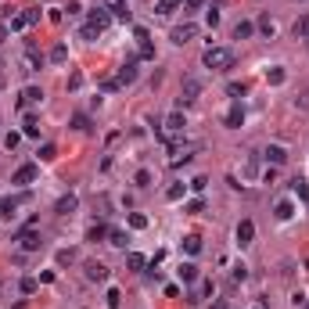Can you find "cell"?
I'll list each match as a JSON object with an SVG mask.
<instances>
[{
  "label": "cell",
  "mask_w": 309,
  "mask_h": 309,
  "mask_svg": "<svg viewBox=\"0 0 309 309\" xmlns=\"http://www.w3.org/2000/svg\"><path fill=\"white\" fill-rule=\"evenodd\" d=\"M202 65L205 69H230L234 65V51L230 47H208L202 54Z\"/></svg>",
  "instance_id": "1"
},
{
  "label": "cell",
  "mask_w": 309,
  "mask_h": 309,
  "mask_svg": "<svg viewBox=\"0 0 309 309\" xmlns=\"http://www.w3.org/2000/svg\"><path fill=\"white\" fill-rule=\"evenodd\" d=\"M36 22H40V7H25L22 15L11 18V25H7V29H29V25H36Z\"/></svg>",
  "instance_id": "2"
},
{
  "label": "cell",
  "mask_w": 309,
  "mask_h": 309,
  "mask_svg": "<svg viewBox=\"0 0 309 309\" xmlns=\"http://www.w3.org/2000/svg\"><path fill=\"white\" fill-rule=\"evenodd\" d=\"M198 94H202V83H198V79H184V86H180V104H194Z\"/></svg>",
  "instance_id": "3"
},
{
  "label": "cell",
  "mask_w": 309,
  "mask_h": 309,
  "mask_svg": "<svg viewBox=\"0 0 309 309\" xmlns=\"http://www.w3.org/2000/svg\"><path fill=\"white\" fill-rule=\"evenodd\" d=\"M184 112H172L169 119H166V130H162V137H180V133H184Z\"/></svg>",
  "instance_id": "4"
},
{
  "label": "cell",
  "mask_w": 309,
  "mask_h": 309,
  "mask_svg": "<svg viewBox=\"0 0 309 309\" xmlns=\"http://www.w3.org/2000/svg\"><path fill=\"white\" fill-rule=\"evenodd\" d=\"M198 36V25H176V29H172V43H176V47H184V43H190Z\"/></svg>",
  "instance_id": "5"
},
{
  "label": "cell",
  "mask_w": 309,
  "mask_h": 309,
  "mask_svg": "<svg viewBox=\"0 0 309 309\" xmlns=\"http://www.w3.org/2000/svg\"><path fill=\"white\" fill-rule=\"evenodd\" d=\"M43 101V90L40 86H25L22 94H18V108H29V104H40Z\"/></svg>",
  "instance_id": "6"
},
{
  "label": "cell",
  "mask_w": 309,
  "mask_h": 309,
  "mask_svg": "<svg viewBox=\"0 0 309 309\" xmlns=\"http://www.w3.org/2000/svg\"><path fill=\"white\" fill-rule=\"evenodd\" d=\"M262 158L274 162V166H284V162H288V148H284V144H270V148L262 151Z\"/></svg>",
  "instance_id": "7"
},
{
  "label": "cell",
  "mask_w": 309,
  "mask_h": 309,
  "mask_svg": "<svg viewBox=\"0 0 309 309\" xmlns=\"http://www.w3.org/2000/svg\"><path fill=\"white\" fill-rule=\"evenodd\" d=\"M252 238H256V223H252V220H241L238 223V244L244 248V244H252Z\"/></svg>",
  "instance_id": "8"
},
{
  "label": "cell",
  "mask_w": 309,
  "mask_h": 309,
  "mask_svg": "<svg viewBox=\"0 0 309 309\" xmlns=\"http://www.w3.org/2000/svg\"><path fill=\"white\" fill-rule=\"evenodd\" d=\"M40 234H36V230H22V234H18V244H22V248L25 252H36V248H40Z\"/></svg>",
  "instance_id": "9"
},
{
  "label": "cell",
  "mask_w": 309,
  "mask_h": 309,
  "mask_svg": "<svg viewBox=\"0 0 309 309\" xmlns=\"http://www.w3.org/2000/svg\"><path fill=\"white\" fill-rule=\"evenodd\" d=\"M86 280L104 284V280H108V266H104V262H86Z\"/></svg>",
  "instance_id": "10"
},
{
  "label": "cell",
  "mask_w": 309,
  "mask_h": 309,
  "mask_svg": "<svg viewBox=\"0 0 309 309\" xmlns=\"http://www.w3.org/2000/svg\"><path fill=\"white\" fill-rule=\"evenodd\" d=\"M33 180H36V166H22V169H15L11 184H18V187H25V184H33Z\"/></svg>",
  "instance_id": "11"
},
{
  "label": "cell",
  "mask_w": 309,
  "mask_h": 309,
  "mask_svg": "<svg viewBox=\"0 0 309 309\" xmlns=\"http://www.w3.org/2000/svg\"><path fill=\"white\" fill-rule=\"evenodd\" d=\"M190 151H194V148H184V144H172L169 166H180V162H190Z\"/></svg>",
  "instance_id": "12"
},
{
  "label": "cell",
  "mask_w": 309,
  "mask_h": 309,
  "mask_svg": "<svg viewBox=\"0 0 309 309\" xmlns=\"http://www.w3.org/2000/svg\"><path fill=\"white\" fill-rule=\"evenodd\" d=\"M79 205V198L76 194H65V198H58V205H54V212H58V216H69L72 212V208H76Z\"/></svg>",
  "instance_id": "13"
},
{
  "label": "cell",
  "mask_w": 309,
  "mask_h": 309,
  "mask_svg": "<svg viewBox=\"0 0 309 309\" xmlns=\"http://www.w3.org/2000/svg\"><path fill=\"white\" fill-rule=\"evenodd\" d=\"M226 126H230V130H238V126H244V108H241V104H234L230 112H226Z\"/></svg>",
  "instance_id": "14"
},
{
  "label": "cell",
  "mask_w": 309,
  "mask_h": 309,
  "mask_svg": "<svg viewBox=\"0 0 309 309\" xmlns=\"http://www.w3.org/2000/svg\"><path fill=\"white\" fill-rule=\"evenodd\" d=\"M292 194L298 198V202L309 205V184H306V180H292Z\"/></svg>",
  "instance_id": "15"
},
{
  "label": "cell",
  "mask_w": 309,
  "mask_h": 309,
  "mask_svg": "<svg viewBox=\"0 0 309 309\" xmlns=\"http://www.w3.org/2000/svg\"><path fill=\"white\" fill-rule=\"evenodd\" d=\"M25 198H7V202H0V216H7V220H11V216L18 212V205H22Z\"/></svg>",
  "instance_id": "16"
},
{
  "label": "cell",
  "mask_w": 309,
  "mask_h": 309,
  "mask_svg": "<svg viewBox=\"0 0 309 309\" xmlns=\"http://www.w3.org/2000/svg\"><path fill=\"white\" fill-rule=\"evenodd\" d=\"M133 79H137V65H133V61H126V65L119 69V83L126 86V83H133Z\"/></svg>",
  "instance_id": "17"
},
{
  "label": "cell",
  "mask_w": 309,
  "mask_h": 309,
  "mask_svg": "<svg viewBox=\"0 0 309 309\" xmlns=\"http://www.w3.org/2000/svg\"><path fill=\"white\" fill-rule=\"evenodd\" d=\"M184 252L187 256H198V252H202V238H198V234H187L184 238Z\"/></svg>",
  "instance_id": "18"
},
{
  "label": "cell",
  "mask_w": 309,
  "mask_h": 309,
  "mask_svg": "<svg viewBox=\"0 0 309 309\" xmlns=\"http://www.w3.org/2000/svg\"><path fill=\"white\" fill-rule=\"evenodd\" d=\"M180 280H184V284H194L198 280V266L194 262H184V266H180Z\"/></svg>",
  "instance_id": "19"
},
{
  "label": "cell",
  "mask_w": 309,
  "mask_h": 309,
  "mask_svg": "<svg viewBox=\"0 0 309 309\" xmlns=\"http://www.w3.org/2000/svg\"><path fill=\"white\" fill-rule=\"evenodd\" d=\"M104 11L119 15V18H130V11H126V0H104Z\"/></svg>",
  "instance_id": "20"
},
{
  "label": "cell",
  "mask_w": 309,
  "mask_h": 309,
  "mask_svg": "<svg viewBox=\"0 0 309 309\" xmlns=\"http://www.w3.org/2000/svg\"><path fill=\"white\" fill-rule=\"evenodd\" d=\"M284 79H288V72L280 69V65H274V69L266 72V83H270V86H280V83H284Z\"/></svg>",
  "instance_id": "21"
},
{
  "label": "cell",
  "mask_w": 309,
  "mask_h": 309,
  "mask_svg": "<svg viewBox=\"0 0 309 309\" xmlns=\"http://www.w3.org/2000/svg\"><path fill=\"white\" fill-rule=\"evenodd\" d=\"M252 33H256V25H252V22H238V25H234V40H248Z\"/></svg>",
  "instance_id": "22"
},
{
  "label": "cell",
  "mask_w": 309,
  "mask_h": 309,
  "mask_svg": "<svg viewBox=\"0 0 309 309\" xmlns=\"http://www.w3.org/2000/svg\"><path fill=\"white\" fill-rule=\"evenodd\" d=\"M90 25H94L97 33H104L108 29V15L104 11H90Z\"/></svg>",
  "instance_id": "23"
},
{
  "label": "cell",
  "mask_w": 309,
  "mask_h": 309,
  "mask_svg": "<svg viewBox=\"0 0 309 309\" xmlns=\"http://www.w3.org/2000/svg\"><path fill=\"white\" fill-rule=\"evenodd\" d=\"M295 40H309V15H302L295 22Z\"/></svg>",
  "instance_id": "24"
},
{
  "label": "cell",
  "mask_w": 309,
  "mask_h": 309,
  "mask_svg": "<svg viewBox=\"0 0 309 309\" xmlns=\"http://www.w3.org/2000/svg\"><path fill=\"white\" fill-rule=\"evenodd\" d=\"M101 238H108V226H104V223H94V226L86 230V241H101Z\"/></svg>",
  "instance_id": "25"
},
{
  "label": "cell",
  "mask_w": 309,
  "mask_h": 309,
  "mask_svg": "<svg viewBox=\"0 0 309 309\" xmlns=\"http://www.w3.org/2000/svg\"><path fill=\"white\" fill-rule=\"evenodd\" d=\"M126 266H130V270H144V266H148V259H144L140 252H130V256H126Z\"/></svg>",
  "instance_id": "26"
},
{
  "label": "cell",
  "mask_w": 309,
  "mask_h": 309,
  "mask_svg": "<svg viewBox=\"0 0 309 309\" xmlns=\"http://www.w3.org/2000/svg\"><path fill=\"white\" fill-rule=\"evenodd\" d=\"M65 58H69V47H65V43H54V51H51V61H54V65H61Z\"/></svg>",
  "instance_id": "27"
},
{
  "label": "cell",
  "mask_w": 309,
  "mask_h": 309,
  "mask_svg": "<svg viewBox=\"0 0 309 309\" xmlns=\"http://www.w3.org/2000/svg\"><path fill=\"white\" fill-rule=\"evenodd\" d=\"M176 7H180V0H158V4H154V11H158V15H172Z\"/></svg>",
  "instance_id": "28"
},
{
  "label": "cell",
  "mask_w": 309,
  "mask_h": 309,
  "mask_svg": "<svg viewBox=\"0 0 309 309\" xmlns=\"http://www.w3.org/2000/svg\"><path fill=\"white\" fill-rule=\"evenodd\" d=\"M274 212H277V220H292V216H295V205L292 202H280Z\"/></svg>",
  "instance_id": "29"
},
{
  "label": "cell",
  "mask_w": 309,
  "mask_h": 309,
  "mask_svg": "<svg viewBox=\"0 0 309 309\" xmlns=\"http://www.w3.org/2000/svg\"><path fill=\"white\" fill-rule=\"evenodd\" d=\"M25 137H40V122H36V115H25Z\"/></svg>",
  "instance_id": "30"
},
{
  "label": "cell",
  "mask_w": 309,
  "mask_h": 309,
  "mask_svg": "<svg viewBox=\"0 0 309 309\" xmlns=\"http://www.w3.org/2000/svg\"><path fill=\"white\" fill-rule=\"evenodd\" d=\"M108 244H115V248H126V234H122V230H108Z\"/></svg>",
  "instance_id": "31"
},
{
  "label": "cell",
  "mask_w": 309,
  "mask_h": 309,
  "mask_svg": "<svg viewBox=\"0 0 309 309\" xmlns=\"http://www.w3.org/2000/svg\"><path fill=\"white\" fill-rule=\"evenodd\" d=\"M244 176H248V180H256V176H259V158H256V154H252L248 166H244Z\"/></svg>",
  "instance_id": "32"
},
{
  "label": "cell",
  "mask_w": 309,
  "mask_h": 309,
  "mask_svg": "<svg viewBox=\"0 0 309 309\" xmlns=\"http://www.w3.org/2000/svg\"><path fill=\"white\" fill-rule=\"evenodd\" d=\"M79 36H83V40H86V43H94V40H97V36H101V33H97V29H94V25H90V22H86V25H83V29H79Z\"/></svg>",
  "instance_id": "33"
},
{
  "label": "cell",
  "mask_w": 309,
  "mask_h": 309,
  "mask_svg": "<svg viewBox=\"0 0 309 309\" xmlns=\"http://www.w3.org/2000/svg\"><path fill=\"white\" fill-rule=\"evenodd\" d=\"M166 198H169V202H180V198H184V184H172L166 190Z\"/></svg>",
  "instance_id": "34"
},
{
  "label": "cell",
  "mask_w": 309,
  "mask_h": 309,
  "mask_svg": "<svg viewBox=\"0 0 309 309\" xmlns=\"http://www.w3.org/2000/svg\"><path fill=\"white\" fill-rule=\"evenodd\" d=\"M130 226H133V230H144V226H148V216L133 212V216H130Z\"/></svg>",
  "instance_id": "35"
},
{
  "label": "cell",
  "mask_w": 309,
  "mask_h": 309,
  "mask_svg": "<svg viewBox=\"0 0 309 309\" xmlns=\"http://www.w3.org/2000/svg\"><path fill=\"white\" fill-rule=\"evenodd\" d=\"M295 108L298 112H309V90H302V94L295 97Z\"/></svg>",
  "instance_id": "36"
},
{
  "label": "cell",
  "mask_w": 309,
  "mask_h": 309,
  "mask_svg": "<svg viewBox=\"0 0 309 309\" xmlns=\"http://www.w3.org/2000/svg\"><path fill=\"white\" fill-rule=\"evenodd\" d=\"M101 86L108 90V94H115V90H122V83H119V76H115V79H101Z\"/></svg>",
  "instance_id": "37"
},
{
  "label": "cell",
  "mask_w": 309,
  "mask_h": 309,
  "mask_svg": "<svg viewBox=\"0 0 309 309\" xmlns=\"http://www.w3.org/2000/svg\"><path fill=\"white\" fill-rule=\"evenodd\" d=\"M248 277V266H244V262H234V280H244Z\"/></svg>",
  "instance_id": "38"
},
{
  "label": "cell",
  "mask_w": 309,
  "mask_h": 309,
  "mask_svg": "<svg viewBox=\"0 0 309 309\" xmlns=\"http://www.w3.org/2000/svg\"><path fill=\"white\" fill-rule=\"evenodd\" d=\"M54 154H58V151H54V144H43V148H40V158H43V162H51Z\"/></svg>",
  "instance_id": "39"
},
{
  "label": "cell",
  "mask_w": 309,
  "mask_h": 309,
  "mask_svg": "<svg viewBox=\"0 0 309 309\" xmlns=\"http://www.w3.org/2000/svg\"><path fill=\"white\" fill-rule=\"evenodd\" d=\"M79 86H83V76H79V72H72V76H69V90H79Z\"/></svg>",
  "instance_id": "40"
},
{
  "label": "cell",
  "mask_w": 309,
  "mask_h": 309,
  "mask_svg": "<svg viewBox=\"0 0 309 309\" xmlns=\"http://www.w3.org/2000/svg\"><path fill=\"white\" fill-rule=\"evenodd\" d=\"M119 302H122V295L112 288V292H108V306H112V309H119Z\"/></svg>",
  "instance_id": "41"
},
{
  "label": "cell",
  "mask_w": 309,
  "mask_h": 309,
  "mask_svg": "<svg viewBox=\"0 0 309 309\" xmlns=\"http://www.w3.org/2000/svg\"><path fill=\"white\" fill-rule=\"evenodd\" d=\"M72 126H76V130H90V119H86V115H76V119H72Z\"/></svg>",
  "instance_id": "42"
},
{
  "label": "cell",
  "mask_w": 309,
  "mask_h": 309,
  "mask_svg": "<svg viewBox=\"0 0 309 309\" xmlns=\"http://www.w3.org/2000/svg\"><path fill=\"white\" fill-rule=\"evenodd\" d=\"M148 184H151V172L140 169V172H137V187H148Z\"/></svg>",
  "instance_id": "43"
},
{
  "label": "cell",
  "mask_w": 309,
  "mask_h": 309,
  "mask_svg": "<svg viewBox=\"0 0 309 309\" xmlns=\"http://www.w3.org/2000/svg\"><path fill=\"white\" fill-rule=\"evenodd\" d=\"M22 292H25V295H33V292H36V280H33V277H25V280H22Z\"/></svg>",
  "instance_id": "44"
},
{
  "label": "cell",
  "mask_w": 309,
  "mask_h": 309,
  "mask_svg": "<svg viewBox=\"0 0 309 309\" xmlns=\"http://www.w3.org/2000/svg\"><path fill=\"white\" fill-rule=\"evenodd\" d=\"M226 90H230L234 97H241V94H244V90H248V86H244V83H230V86H226Z\"/></svg>",
  "instance_id": "45"
},
{
  "label": "cell",
  "mask_w": 309,
  "mask_h": 309,
  "mask_svg": "<svg viewBox=\"0 0 309 309\" xmlns=\"http://www.w3.org/2000/svg\"><path fill=\"white\" fill-rule=\"evenodd\" d=\"M259 29H262V33H270V36H274V22H270V18H259Z\"/></svg>",
  "instance_id": "46"
},
{
  "label": "cell",
  "mask_w": 309,
  "mask_h": 309,
  "mask_svg": "<svg viewBox=\"0 0 309 309\" xmlns=\"http://www.w3.org/2000/svg\"><path fill=\"white\" fill-rule=\"evenodd\" d=\"M194 7H202V0H187V11H194Z\"/></svg>",
  "instance_id": "47"
},
{
  "label": "cell",
  "mask_w": 309,
  "mask_h": 309,
  "mask_svg": "<svg viewBox=\"0 0 309 309\" xmlns=\"http://www.w3.org/2000/svg\"><path fill=\"white\" fill-rule=\"evenodd\" d=\"M7 40V25H0V43H4Z\"/></svg>",
  "instance_id": "48"
},
{
  "label": "cell",
  "mask_w": 309,
  "mask_h": 309,
  "mask_svg": "<svg viewBox=\"0 0 309 309\" xmlns=\"http://www.w3.org/2000/svg\"><path fill=\"white\" fill-rule=\"evenodd\" d=\"M212 309H226V302H216V306H212Z\"/></svg>",
  "instance_id": "49"
},
{
  "label": "cell",
  "mask_w": 309,
  "mask_h": 309,
  "mask_svg": "<svg viewBox=\"0 0 309 309\" xmlns=\"http://www.w3.org/2000/svg\"><path fill=\"white\" fill-rule=\"evenodd\" d=\"M0 86H4V72H0Z\"/></svg>",
  "instance_id": "50"
},
{
  "label": "cell",
  "mask_w": 309,
  "mask_h": 309,
  "mask_svg": "<svg viewBox=\"0 0 309 309\" xmlns=\"http://www.w3.org/2000/svg\"><path fill=\"white\" fill-rule=\"evenodd\" d=\"M306 309H309V302H306Z\"/></svg>",
  "instance_id": "51"
}]
</instances>
